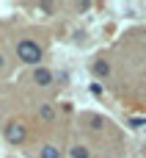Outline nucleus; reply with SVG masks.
Returning a JSON list of instances; mask_svg holds the SVG:
<instances>
[{"mask_svg": "<svg viewBox=\"0 0 146 158\" xmlns=\"http://www.w3.org/2000/svg\"><path fill=\"white\" fill-rule=\"evenodd\" d=\"M41 47L33 42V39H22V42H17V58L22 61V64H30L33 69L39 67V61H41Z\"/></svg>", "mask_w": 146, "mask_h": 158, "instance_id": "nucleus-1", "label": "nucleus"}, {"mask_svg": "<svg viewBox=\"0 0 146 158\" xmlns=\"http://www.w3.org/2000/svg\"><path fill=\"white\" fill-rule=\"evenodd\" d=\"M3 136H6V142H8V144H22V142H25V136H28V131H25V125H22V122H8V125H6V131H3Z\"/></svg>", "mask_w": 146, "mask_h": 158, "instance_id": "nucleus-2", "label": "nucleus"}, {"mask_svg": "<svg viewBox=\"0 0 146 158\" xmlns=\"http://www.w3.org/2000/svg\"><path fill=\"white\" fill-rule=\"evenodd\" d=\"M55 81V75H52V69H47V67H36L33 69V83L36 86H41V89H47L50 83Z\"/></svg>", "mask_w": 146, "mask_h": 158, "instance_id": "nucleus-3", "label": "nucleus"}, {"mask_svg": "<svg viewBox=\"0 0 146 158\" xmlns=\"http://www.w3.org/2000/svg\"><path fill=\"white\" fill-rule=\"evenodd\" d=\"M91 69H94L97 78H108V75H110V64H108L105 58H97V61L91 64Z\"/></svg>", "mask_w": 146, "mask_h": 158, "instance_id": "nucleus-4", "label": "nucleus"}, {"mask_svg": "<svg viewBox=\"0 0 146 158\" xmlns=\"http://www.w3.org/2000/svg\"><path fill=\"white\" fill-rule=\"evenodd\" d=\"M39 119H41V122H52V119H55V108H52L50 103H41V106H39Z\"/></svg>", "mask_w": 146, "mask_h": 158, "instance_id": "nucleus-5", "label": "nucleus"}, {"mask_svg": "<svg viewBox=\"0 0 146 158\" xmlns=\"http://www.w3.org/2000/svg\"><path fill=\"white\" fill-rule=\"evenodd\" d=\"M39 158H61V150H58L55 144H41V150H39Z\"/></svg>", "mask_w": 146, "mask_h": 158, "instance_id": "nucleus-6", "label": "nucleus"}, {"mask_svg": "<svg viewBox=\"0 0 146 158\" xmlns=\"http://www.w3.org/2000/svg\"><path fill=\"white\" fill-rule=\"evenodd\" d=\"M69 156H72V158H88L91 153H88V147H86V144H75V147L69 150Z\"/></svg>", "mask_w": 146, "mask_h": 158, "instance_id": "nucleus-7", "label": "nucleus"}, {"mask_svg": "<svg viewBox=\"0 0 146 158\" xmlns=\"http://www.w3.org/2000/svg\"><path fill=\"white\" fill-rule=\"evenodd\" d=\"M146 125V119H141V117H133V119H130V128H133V131H138V128H144Z\"/></svg>", "mask_w": 146, "mask_h": 158, "instance_id": "nucleus-8", "label": "nucleus"}, {"mask_svg": "<svg viewBox=\"0 0 146 158\" xmlns=\"http://www.w3.org/2000/svg\"><path fill=\"white\" fill-rule=\"evenodd\" d=\"M102 125H105V122H102V119H99V117H91V128H97V131H99V128H102Z\"/></svg>", "mask_w": 146, "mask_h": 158, "instance_id": "nucleus-9", "label": "nucleus"}, {"mask_svg": "<svg viewBox=\"0 0 146 158\" xmlns=\"http://www.w3.org/2000/svg\"><path fill=\"white\" fill-rule=\"evenodd\" d=\"M91 94H97V97H99V94H102V86H99V83H91Z\"/></svg>", "mask_w": 146, "mask_h": 158, "instance_id": "nucleus-10", "label": "nucleus"}, {"mask_svg": "<svg viewBox=\"0 0 146 158\" xmlns=\"http://www.w3.org/2000/svg\"><path fill=\"white\" fill-rule=\"evenodd\" d=\"M88 6H91V3H75V8H77V11H88Z\"/></svg>", "mask_w": 146, "mask_h": 158, "instance_id": "nucleus-11", "label": "nucleus"}, {"mask_svg": "<svg viewBox=\"0 0 146 158\" xmlns=\"http://www.w3.org/2000/svg\"><path fill=\"white\" fill-rule=\"evenodd\" d=\"M0 69H3V56H0Z\"/></svg>", "mask_w": 146, "mask_h": 158, "instance_id": "nucleus-12", "label": "nucleus"}]
</instances>
